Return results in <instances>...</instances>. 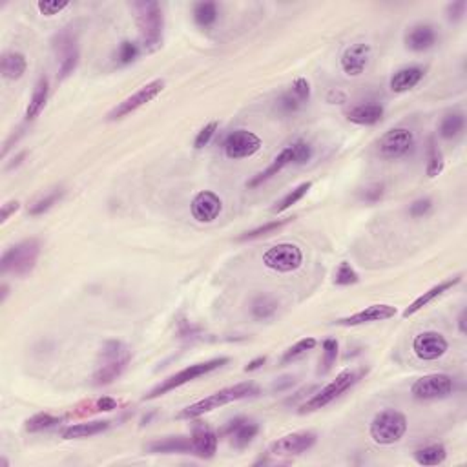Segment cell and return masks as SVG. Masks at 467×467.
I'll return each mask as SVG.
<instances>
[{
  "label": "cell",
  "instance_id": "cell-1",
  "mask_svg": "<svg viewBox=\"0 0 467 467\" xmlns=\"http://www.w3.org/2000/svg\"><path fill=\"white\" fill-rule=\"evenodd\" d=\"M132 359L130 347L121 340H108L99 350L94 383L97 387L110 385L126 371Z\"/></svg>",
  "mask_w": 467,
  "mask_h": 467
},
{
  "label": "cell",
  "instance_id": "cell-2",
  "mask_svg": "<svg viewBox=\"0 0 467 467\" xmlns=\"http://www.w3.org/2000/svg\"><path fill=\"white\" fill-rule=\"evenodd\" d=\"M134 9L144 50H159L162 46V32H165V15H162L159 2L141 0V2H135Z\"/></svg>",
  "mask_w": 467,
  "mask_h": 467
},
{
  "label": "cell",
  "instance_id": "cell-3",
  "mask_svg": "<svg viewBox=\"0 0 467 467\" xmlns=\"http://www.w3.org/2000/svg\"><path fill=\"white\" fill-rule=\"evenodd\" d=\"M257 395H260V389H257V385H254V383H238V385L221 389V391L214 392V395H210L208 398H203V400L188 405V407L183 409V411L177 414V418H179V420H193V418H199L203 416V414L210 413L214 409H219L221 405H226L230 404V402L243 400V398H250V396Z\"/></svg>",
  "mask_w": 467,
  "mask_h": 467
},
{
  "label": "cell",
  "instance_id": "cell-4",
  "mask_svg": "<svg viewBox=\"0 0 467 467\" xmlns=\"http://www.w3.org/2000/svg\"><path fill=\"white\" fill-rule=\"evenodd\" d=\"M39 256H41V243H39V239H24V241L17 243L13 247H9L2 254L0 269H2L4 274H13L18 276V278H24V276H27L35 269Z\"/></svg>",
  "mask_w": 467,
  "mask_h": 467
},
{
  "label": "cell",
  "instance_id": "cell-5",
  "mask_svg": "<svg viewBox=\"0 0 467 467\" xmlns=\"http://www.w3.org/2000/svg\"><path fill=\"white\" fill-rule=\"evenodd\" d=\"M226 364H229V358L223 356V358H214V359H208V362H203V364L190 365V367L183 369V371H179V373L172 374V376L167 378V380H162V383H159L158 387H153L152 391L144 396V398H146V400L159 398V396L167 395V392L174 391V389L184 385V383L193 382V380H198V378L205 376V374L212 373V371H216V369H221L223 365H226Z\"/></svg>",
  "mask_w": 467,
  "mask_h": 467
},
{
  "label": "cell",
  "instance_id": "cell-6",
  "mask_svg": "<svg viewBox=\"0 0 467 467\" xmlns=\"http://www.w3.org/2000/svg\"><path fill=\"white\" fill-rule=\"evenodd\" d=\"M405 431H407V418L395 409H385L378 413L371 422V438L380 445L400 442Z\"/></svg>",
  "mask_w": 467,
  "mask_h": 467
},
{
  "label": "cell",
  "instance_id": "cell-7",
  "mask_svg": "<svg viewBox=\"0 0 467 467\" xmlns=\"http://www.w3.org/2000/svg\"><path fill=\"white\" fill-rule=\"evenodd\" d=\"M362 374H364V371H343V373H340L334 382L325 385L324 389L316 392L314 396H310L309 400L301 405L300 413L305 414V413H312V411H318V409H324L325 405H328L331 402L340 398L343 392L349 391L350 387L354 385L359 378H362Z\"/></svg>",
  "mask_w": 467,
  "mask_h": 467
},
{
  "label": "cell",
  "instance_id": "cell-8",
  "mask_svg": "<svg viewBox=\"0 0 467 467\" xmlns=\"http://www.w3.org/2000/svg\"><path fill=\"white\" fill-rule=\"evenodd\" d=\"M53 50L58 58V81H64L75 72L79 66V58H81L77 35L70 27L57 33V37L53 39Z\"/></svg>",
  "mask_w": 467,
  "mask_h": 467
},
{
  "label": "cell",
  "instance_id": "cell-9",
  "mask_svg": "<svg viewBox=\"0 0 467 467\" xmlns=\"http://www.w3.org/2000/svg\"><path fill=\"white\" fill-rule=\"evenodd\" d=\"M263 263L267 269L287 274V272L300 269L303 263V254H301L300 247L292 245V243H279L263 254Z\"/></svg>",
  "mask_w": 467,
  "mask_h": 467
},
{
  "label": "cell",
  "instance_id": "cell-10",
  "mask_svg": "<svg viewBox=\"0 0 467 467\" xmlns=\"http://www.w3.org/2000/svg\"><path fill=\"white\" fill-rule=\"evenodd\" d=\"M162 90H165V81H162V79H155V81L144 84L143 88H139L134 95L126 97L122 103L117 104L115 108L108 113V121H119L122 117L134 113L135 110L143 108L144 104H148L150 101L155 99Z\"/></svg>",
  "mask_w": 467,
  "mask_h": 467
},
{
  "label": "cell",
  "instance_id": "cell-11",
  "mask_svg": "<svg viewBox=\"0 0 467 467\" xmlns=\"http://www.w3.org/2000/svg\"><path fill=\"white\" fill-rule=\"evenodd\" d=\"M454 391V382L449 374H427L418 378L411 387V395L416 400H438Z\"/></svg>",
  "mask_w": 467,
  "mask_h": 467
},
{
  "label": "cell",
  "instance_id": "cell-12",
  "mask_svg": "<svg viewBox=\"0 0 467 467\" xmlns=\"http://www.w3.org/2000/svg\"><path fill=\"white\" fill-rule=\"evenodd\" d=\"M414 146V135L407 128H392L383 134L378 141V153L380 158L392 161V159L404 158Z\"/></svg>",
  "mask_w": 467,
  "mask_h": 467
},
{
  "label": "cell",
  "instance_id": "cell-13",
  "mask_svg": "<svg viewBox=\"0 0 467 467\" xmlns=\"http://www.w3.org/2000/svg\"><path fill=\"white\" fill-rule=\"evenodd\" d=\"M223 148L229 159H247L260 152L261 139L248 130H236L226 137Z\"/></svg>",
  "mask_w": 467,
  "mask_h": 467
},
{
  "label": "cell",
  "instance_id": "cell-14",
  "mask_svg": "<svg viewBox=\"0 0 467 467\" xmlns=\"http://www.w3.org/2000/svg\"><path fill=\"white\" fill-rule=\"evenodd\" d=\"M316 440H318V436L312 431L292 433V435L283 436L270 445L269 453L276 454V456H296V454L305 453L310 447H314Z\"/></svg>",
  "mask_w": 467,
  "mask_h": 467
},
{
  "label": "cell",
  "instance_id": "cell-15",
  "mask_svg": "<svg viewBox=\"0 0 467 467\" xmlns=\"http://www.w3.org/2000/svg\"><path fill=\"white\" fill-rule=\"evenodd\" d=\"M447 347H449L447 345V340L440 333H435V331L418 334L413 340L414 354L420 359H423V362H435V359L442 358Z\"/></svg>",
  "mask_w": 467,
  "mask_h": 467
},
{
  "label": "cell",
  "instance_id": "cell-16",
  "mask_svg": "<svg viewBox=\"0 0 467 467\" xmlns=\"http://www.w3.org/2000/svg\"><path fill=\"white\" fill-rule=\"evenodd\" d=\"M190 210H192L193 219H198L199 223H212L214 219H217V216L223 210V201L217 193L203 190L193 196Z\"/></svg>",
  "mask_w": 467,
  "mask_h": 467
},
{
  "label": "cell",
  "instance_id": "cell-17",
  "mask_svg": "<svg viewBox=\"0 0 467 467\" xmlns=\"http://www.w3.org/2000/svg\"><path fill=\"white\" fill-rule=\"evenodd\" d=\"M257 433H260V426H257L254 420L238 416L234 418V420H230V422L223 427L221 436H230V438H232L234 447L245 449V447L256 438Z\"/></svg>",
  "mask_w": 467,
  "mask_h": 467
},
{
  "label": "cell",
  "instance_id": "cell-18",
  "mask_svg": "<svg viewBox=\"0 0 467 467\" xmlns=\"http://www.w3.org/2000/svg\"><path fill=\"white\" fill-rule=\"evenodd\" d=\"M395 316H396V307L380 303V305H371L367 307V309L359 310V312L349 316V318L338 319L334 324L342 325V327H356V325L374 324V321H385V319H391L395 318Z\"/></svg>",
  "mask_w": 467,
  "mask_h": 467
},
{
  "label": "cell",
  "instance_id": "cell-19",
  "mask_svg": "<svg viewBox=\"0 0 467 467\" xmlns=\"http://www.w3.org/2000/svg\"><path fill=\"white\" fill-rule=\"evenodd\" d=\"M371 58V46L365 42H358L347 48L342 55V70L345 75L349 77H358L365 72V68Z\"/></svg>",
  "mask_w": 467,
  "mask_h": 467
},
{
  "label": "cell",
  "instance_id": "cell-20",
  "mask_svg": "<svg viewBox=\"0 0 467 467\" xmlns=\"http://www.w3.org/2000/svg\"><path fill=\"white\" fill-rule=\"evenodd\" d=\"M288 165H298L296 146H294V143L288 144V146H285V148L278 153V158L272 161V165H270V167H267L263 172H260L256 177H252V179L247 183V186H248V188H256V186L263 184L265 181L272 179L274 175H278L279 172L283 170L285 167H288Z\"/></svg>",
  "mask_w": 467,
  "mask_h": 467
},
{
  "label": "cell",
  "instance_id": "cell-21",
  "mask_svg": "<svg viewBox=\"0 0 467 467\" xmlns=\"http://www.w3.org/2000/svg\"><path fill=\"white\" fill-rule=\"evenodd\" d=\"M217 442H219V436L212 431L210 427H207L205 423L201 426L193 427V435H192V444H193V453L199 459H212L217 451Z\"/></svg>",
  "mask_w": 467,
  "mask_h": 467
},
{
  "label": "cell",
  "instance_id": "cell-22",
  "mask_svg": "<svg viewBox=\"0 0 467 467\" xmlns=\"http://www.w3.org/2000/svg\"><path fill=\"white\" fill-rule=\"evenodd\" d=\"M436 44V30L431 24H416L405 33V46L413 51H426Z\"/></svg>",
  "mask_w": 467,
  "mask_h": 467
},
{
  "label": "cell",
  "instance_id": "cell-23",
  "mask_svg": "<svg viewBox=\"0 0 467 467\" xmlns=\"http://www.w3.org/2000/svg\"><path fill=\"white\" fill-rule=\"evenodd\" d=\"M460 281H462V276L459 274V276H454V278H449V279H445V281H440L438 285H435L433 288H429L427 292H423L422 296L416 298V300H414L413 303H411V305H409L407 309L404 310V318H409V316L416 314L418 310H422L423 307L429 305V303H431V301H435L436 298H440L442 294L449 290V288L456 287Z\"/></svg>",
  "mask_w": 467,
  "mask_h": 467
},
{
  "label": "cell",
  "instance_id": "cell-24",
  "mask_svg": "<svg viewBox=\"0 0 467 467\" xmlns=\"http://www.w3.org/2000/svg\"><path fill=\"white\" fill-rule=\"evenodd\" d=\"M146 451L153 454L193 453L192 436H190V438H186V436H168V438H162V440L150 442V444L146 445Z\"/></svg>",
  "mask_w": 467,
  "mask_h": 467
},
{
  "label": "cell",
  "instance_id": "cell-25",
  "mask_svg": "<svg viewBox=\"0 0 467 467\" xmlns=\"http://www.w3.org/2000/svg\"><path fill=\"white\" fill-rule=\"evenodd\" d=\"M423 73L426 72H423V68L420 66L402 68V70H398V72L391 77L389 86H391V90L395 91V94H404V91L413 90L414 86L422 81Z\"/></svg>",
  "mask_w": 467,
  "mask_h": 467
},
{
  "label": "cell",
  "instance_id": "cell-26",
  "mask_svg": "<svg viewBox=\"0 0 467 467\" xmlns=\"http://www.w3.org/2000/svg\"><path fill=\"white\" fill-rule=\"evenodd\" d=\"M347 119L354 124L362 126H373L383 119V106L382 104L371 103V104H359L356 108L347 112Z\"/></svg>",
  "mask_w": 467,
  "mask_h": 467
},
{
  "label": "cell",
  "instance_id": "cell-27",
  "mask_svg": "<svg viewBox=\"0 0 467 467\" xmlns=\"http://www.w3.org/2000/svg\"><path fill=\"white\" fill-rule=\"evenodd\" d=\"M26 57L23 53H18V51H8L0 58V72H2V77L9 79V81L20 79L26 73Z\"/></svg>",
  "mask_w": 467,
  "mask_h": 467
},
{
  "label": "cell",
  "instance_id": "cell-28",
  "mask_svg": "<svg viewBox=\"0 0 467 467\" xmlns=\"http://www.w3.org/2000/svg\"><path fill=\"white\" fill-rule=\"evenodd\" d=\"M48 95H50V81H48V77L42 75L39 82H37L32 99H30V104H27L26 108L27 121H33V119L41 115V112L46 106V101H48Z\"/></svg>",
  "mask_w": 467,
  "mask_h": 467
},
{
  "label": "cell",
  "instance_id": "cell-29",
  "mask_svg": "<svg viewBox=\"0 0 467 467\" xmlns=\"http://www.w3.org/2000/svg\"><path fill=\"white\" fill-rule=\"evenodd\" d=\"M110 427V422L106 420H97V422H88V423H75V426L66 427L63 431L64 440H79V438H88V436L99 435V433L106 431Z\"/></svg>",
  "mask_w": 467,
  "mask_h": 467
},
{
  "label": "cell",
  "instance_id": "cell-30",
  "mask_svg": "<svg viewBox=\"0 0 467 467\" xmlns=\"http://www.w3.org/2000/svg\"><path fill=\"white\" fill-rule=\"evenodd\" d=\"M463 126H466V117L463 113H447V115L442 119L440 128H438V134H440L442 139H454V137H459L460 134L463 132Z\"/></svg>",
  "mask_w": 467,
  "mask_h": 467
},
{
  "label": "cell",
  "instance_id": "cell-31",
  "mask_svg": "<svg viewBox=\"0 0 467 467\" xmlns=\"http://www.w3.org/2000/svg\"><path fill=\"white\" fill-rule=\"evenodd\" d=\"M447 459V451L442 444H433L422 447V449L414 451V460L420 466H438Z\"/></svg>",
  "mask_w": 467,
  "mask_h": 467
},
{
  "label": "cell",
  "instance_id": "cell-32",
  "mask_svg": "<svg viewBox=\"0 0 467 467\" xmlns=\"http://www.w3.org/2000/svg\"><path fill=\"white\" fill-rule=\"evenodd\" d=\"M219 9L216 2H198L193 6V20L201 27H210L217 23Z\"/></svg>",
  "mask_w": 467,
  "mask_h": 467
},
{
  "label": "cell",
  "instance_id": "cell-33",
  "mask_svg": "<svg viewBox=\"0 0 467 467\" xmlns=\"http://www.w3.org/2000/svg\"><path fill=\"white\" fill-rule=\"evenodd\" d=\"M310 188H312V183H310V181H307V183H301L300 186H296V188L292 190V192H288L287 196H285V198L281 199V201H279L274 208H272V212H276V214H281V212L288 210L292 205H296L300 199L305 198L307 192H309Z\"/></svg>",
  "mask_w": 467,
  "mask_h": 467
},
{
  "label": "cell",
  "instance_id": "cell-34",
  "mask_svg": "<svg viewBox=\"0 0 467 467\" xmlns=\"http://www.w3.org/2000/svg\"><path fill=\"white\" fill-rule=\"evenodd\" d=\"M292 221V217H287V219H279V221H272V223H265L263 226H257V229L250 230V232L241 234L238 238V241H250V239H257L263 238V236H270V234L278 232L279 229H283L285 225H288Z\"/></svg>",
  "mask_w": 467,
  "mask_h": 467
},
{
  "label": "cell",
  "instance_id": "cell-35",
  "mask_svg": "<svg viewBox=\"0 0 467 467\" xmlns=\"http://www.w3.org/2000/svg\"><path fill=\"white\" fill-rule=\"evenodd\" d=\"M278 303L269 296H257L252 301V316L256 319H269L276 314Z\"/></svg>",
  "mask_w": 467,
  "mask_h": 467
},
{
  "label": "cell",
  "instance_id": "cell-36",
  "mask_svg": "<svg viewBox=\"0 0 467 467\" xmlns=\"http://www.w3.org/2000/svg\"><path fill=\"white\" fill-rule=\"evenodd\" d=\"M57 423H60V418L53 416L50 413H41L35 414V416L27 418L26 420V431L27 433H41L46 431V429H51Z\"/></svg>",
  "mask_w": 467,
  "mask_h": 467
},
{
  "label": "cell",
  "instance_id": "cell-37",
  "mask_svg": "<svg viewBox=\"0 0 467 467\" xmlns=\"http://www.w3.org/2000/svg\"><path fill=\"white\" fill-rule=\"evenodd\" d=\"M336 358H338V342L334 338H327L324 342V356H321V362H319L318 374H327L328 371L333 369Z\"/></svg>",
  "mask_w": 467,
  "mask_h": 467
},
{
  "label": "cell",
  "instance_id": "cell-38",
  "mask_svg": "<svg viewBox=\"0 0 467 467\" xmlns=\"http://www.w3.org/2000/svg\"><path fill=\"white\" fill-rule=\"evenodd\" d=\"M316 347V340L314 338H303V340H300L298 343H294V345L290 347V349L285 350L283 358H281V364H290V362H294L296 358H300V356L307 354L309 350H312Z\"/></svg>",
  "mask_w": 467,
  "mask_h": 467
},
{
  "label": "cell",
  "instance_id": "cell-39",
  "mask_svg": "<svg viewBox=\"0 0 467 467\" xmlns=\"http://www.w3.org/2000/svg\"><path fill=\"white\" fill-rule=\"evenodd\" d=\"M444 170V155H442L440 148L435 144V139L429 141V161H427V175L429 177H436L440 175Z\"/></svg>",
  "mask_w": 467,
  "mask_h": 467
},
{
  "label": "cell",
  "instance_id": "cell-40",
  "mask_svg": "<svg viewBox=\"0 0 467 467\" xmlns=\"http://www.w3.org/2000/svg\"><path fill=\"white\" fill-rule=\"evenodd\" d=\"M63 196H64L63 188H55L53 192H50L48 196H44L42 199H39L35 205H32V208H30V214H32V216H42L44 212H48L51 207H53L55 203L60 201Z\"/></svg>",
  "mask_w": 467,
  "mask_h": 467
},
{
  "label": "cell",
  "instance_id": "cell-41",
  "mask_svg": "<svg viewBox=\"0 0 467 467\" xmlns=\"http://www.w3.org/2000/svg\"><path fill=\"white\" fill-rule=\"evenodd\" d=\"M358 281H359L358 272L350 267V263H347V261L340 263L336 274H334V283L343 285V287H345V285H354L358 283Z\"/></svg>",
  "mask_w": 467,
  "mask_h": 467
},
{
  "label": "cell",
  "instance_id": "cell-42",
  "mask_svg": "<svg viewBox=\"0 0 467 467\" xmlns=\"http://www.w3.org/2000/svg\"><path fill=\"white\" fill-rule=\"evenodd\" d=\"M139 55V46L132 41H122L119 44V50H117V63L126 66V64H132Z\"/></svg>",
  "mask_w": 467,
  "mask_h": 467
},
{
  "label": "cell",
  "instance_id": "cell-43",
  "mask_svg": "<svg viewBox=\"0 0 467 467\" xmlns=\"http://www.w3.org/2000/svg\"><path fill=\"white\" fill-rule=\"evenodd\" d=\"M217 126H219V122L212 121V122H208L205 128H201V130H199V134H198V137H196V141H193V146H196L198 150L205 148V146L210 143L212 137H214V134L217 132Z\"/></svg>",
  "mask_w": 467,
  "mask_h": 467
},
{
  "label": "cell",
  "instance_id": "cell-44",
  "mask_svg": "<svg viewBox=\"0 0 467 467\" xmlns=\"http://www.w3.org/2000/svg\"><path fill=\"white\" fill-rule=\"evenodd\" d=\"M301 101L292 91H287L278 99V108L283 113H294L301 108Z\"/></svg>",
  "mask_w": 467,
  "mask_h": 467
},
{
  "label": "cell",
  "instance_id": "cell-45",
  "mask_svg": "<svg viewBox=\"0 0 467 467\" xmlns=\"http://www.w3.org/2000/svg\"><path fill=\"white\" fill-rule=\"evenodd\" d=\"M68 6H70V2H50V0H46V2H39L37 4V8H39V11H41L42 15H46V17H53V15H58L63 9H66Z\"/></svg>",
  "mask_w": 467,
  "mask_h": 467
},
{
  "label": "cell",
  "instance_id": "cell-46",
  "mask_svg": "<svg viewBox=\"0 0 467 467\" xmlns=\"http://www.w3.org/2000/svg\"><path fill=\"white\" fill-rule=\"evenodd\" d=\"M292 94L296 95L298 99L301 101V103L305 104L307 101H309V97H310V84H309V81H307V79H303V77H301V79H296V81H294V84H292Z\"/></svg>",
  "mask_w": 467,
  "mask_h": 467
},
{
  "label": "cell",
  "instance_id": "cell-47",
  "mask_svg": "<svg viewBox=\"0 0 467 467\" xmlns=\"http://www.w3.org/2000/svg\"><path fill=\"white\" fill-rule=\"evenodd\" d=\"M433 207V201L429 198H423V199H418V201H414L411 207H409V214L413 217H422L426 216L427 212L431 210Z\"/></svg>",
  "mask_w": 467,
  "mask_h": 467
},
{
  "label": "cell",
  "instance_id": "cell-48",
  "mask_svg": "<svg viewBox=\"0 0 467 467\" xmlns=\"http://www.w3.org/2000/svg\"><path fill=\"white\" fill-rule=\"evenodd\" d=\"M383 196V184L376 183V184H371V186H367V188L362 192V199H364L365 203H376L380 201Z\"/></svg>",
  "mask_w": 467,
  "mask_h": 467
},
{
  "label": "cell",
  "instance_id": "cell-49",
  "mask_svg": "<svg viewBox=\"0 0 467 467\" xmlns=\"http://www.w3.org/2000/svg\"><path fill=\"white\" fill-rule=\"evenodd\" d=\"M466 0H459V2H453V4L447 6V18L451 23H459L460 18L466 13Z\"/></svg>",
  "mask_w": 467,
  "mask_h": 467
},
{
  "label": "cell",
  "instance_id": "cell-50",
  "mask_svg": "<svg viewBox=\"0 0 467 467\" xmlns=\"http://www.w3.org/2000/svg\"><path fill=\"white\" fill-rule=\"evenodd\" d=\"M18 207H20V205H18V201L6 203L4 207H2V212H0V223H6V221H8V217L18 210Z\"/></svg>",
  "mask_w": 467,
  "mask_h": 467
},
{
  "label": "cell",
  "instance_id": "cell-51",
  "mask_svg": "<svg viewBox=\"0 0 467 467\" xmlns=\"http://www.w3.org/2000/svg\"><path fill=\"white\" fill-rule=\"evenodd\" d=\"M95 407H97V411H113V409H117V402L106 396V398H101V400L95 404Z\"/></svg>",
  "mask_w": 467,
  "mask_h": 467
},
{
  "label": "cell",
  "instance_id": "cell-52",
  "mask_svg": "<svg viewBox=\"0 0 467 467\" xmlns=\"http://www.w3.org/2000/svg\"><path fill=\"white\" fill-rule=\"evenodd\" d=\"M290 385H294V378L285 376V378H281V382H276L274 391H283V389H287V387H290Z\"/></svg>",
  "mask_w": 467,
  "mask_h": 467
},
{
  "label": "cell",
  "instance_id": "cell-53",
  "mask_svg": "<svg viewBox=\"0 0 467 467\" xmlns=\"http://www.w3.org/2000/svg\"><path fill=\"white\" fill-rule=\"evenodd\" d=\"M265 362H267L265 356H261V358L252 359L250 364H248L247 367H245V371H247V373H252V371H256V369H260L261 365H265Z\"/></svg>",
  "mask_w": 467,
  "mask_h": 467
},
{
  "label": "cell",
  "instance_id": "cell-54",
  "mask_svg": "<svg viewBox=\"0 0 467 467\" xmlns=\"http://www.w3.org/2000/svg\"><path fill=\"white\" fill-rule=\"evenodd\" d=\"M466 316H467V310L463 309L462 312H460V316H459V331H460V334H466V333H467V327H466Z\"/></svg>",
  "mask_w": 467,
  "mask_h": 467
},
{
  "label": "cell",
  "instance_id": "cell-55",
  "mask_svg": "<svg viewBox=\"0 0 467 467\" xmlns=\"http://www.w3.org/2000/svg\"><path fill=\"white\" fill-rule=\"evenodd\" d=\"M334 101H342V103H343V101H345V95H343L342 94V91H331V94H328V103H334Z\"/></svg>",
  "mask_w": 467,
  "mask_h": 467
},
{
  "label": "cell",
  "instance_id": "cell-56",
  "mask_svg": "<svg viewBox=\"0 0 467 467\" xmlns=\"http://www.w3.org/2000/svg\"><path fill=\"white\" fill-rule=\"evenodd\" d=\"M8 298V285H2V301H6Z\"/></svg>",
  "mask_w": 467,
  "mask_h": 467
}]
</instances>
